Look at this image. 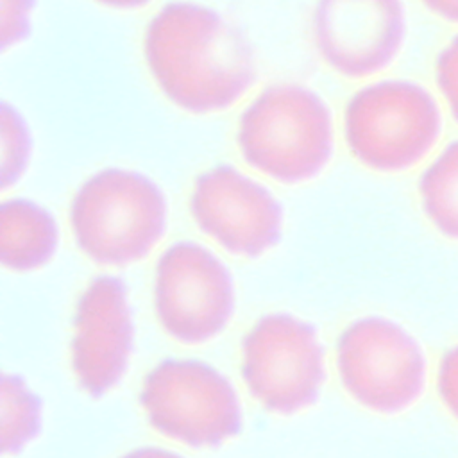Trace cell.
Returning a JSON list of instances; mask_svg holds the SVG:
<instances>
[{
    "label": "cell",
    "mask_w": 458,
    "mask_h": 458,
    "mask_svg": "<svg viewBox=\"0 0 458 458\" xmlns=\"http://www.w3.org/2000/svg\"><path fill=\"white\" fill-rule=\"evenodd\" d=\"M143 55L161 93L193 114L234 106L256 75L245 36L220 13L193 2H170L154 14Z\"/></svg>",
    "instance_id": "6da1fadb"
},
{
    "label": "cell",
    "mask_w": 458,
    "mask_h": 458,
    "mask_svg": "<svg viewBox=\"0 0 458 458\" xmlns=\"http://www.w3.org/2000/svg\"><path fill=\"white\" fill-rule=\"evenodd\" d=\"M236 143L245 163L263 175L283 184L306 182L331 161L333 114L313 89L272 84L243 109Z\"/></svg>",
    "instance_id": "7a4b0ae2"
},
{
    "label": "cell",
    "mask_w": 458,
    "mask_h": 458,
    "mask_svg": "<svg viewBox=\"0 0 458 458\" xmlns=\"http://www.w3.org/2000/svg\"><path fill=\"white\" fill-rule=\"evenodd\" d=\"M77 247L107 267L136 263L150 254L166 229V199L147 175L104 168L86 179L70 204Z\"/></svg>",
    "instance_id": "3957f363"
},
{
    "label": "cell",
    "mask_w": 458,
    "mask_h": 458,
    "mask_svg": "<svg viewBox=\"0 0 458 458\" xmlns=\"http://www.w3.org/2000/svg\"><path fill=\"white\" fill-rule=\"evenodd\" d=\"M344 134L363 166L397 174L429 154L442 134V114L435 97L419 82L379 81L349 98Z\"/></svg>",
    "instance_id": "277c9868"
},
{
    "label": "cell",
    "mask_w": 458,
    "mask_h": 458,
    "mask_svg": "<svg viewBox=\"0 0 458 458\" xmlns=\"http://www.w3.org/2000/svg\"><path fill=\"white\" fill-rule=\"evenodd\" d=\"M336 369L345 392L363 408L381 415H395L413 406L428 377V361L419 340L379 315L358 318L340 333Z\"/></svg>",
    "instance_id": "5b68a950"
},
{
    "label": "cell",
    "mask_w": 458,
    "mask_h": 458,
    "mask_svg": "<svg viewBox=\"0 0 458 458\" xmlns=\"http://www.w3.org/2000/svg\"><path fill=\"white\" fill-rule=\"evenodd\" d=\"M140 403L156 431L190 447H216L242 429L231 381L199 360L157 363L143 381Z\"/></svg>",
    "instance_id": "8992f818"
},
{
    "label": "cell",
    "mask_w": 458,
    "mask_h": 458,
    "mask_svg": "<svg viewBox=\"0 0 458 458\" xmlns=\"http://www.w3.org/2000/svg\"><path fill=\"white\" fill-rule=\"evenodd\" d=\"M242 377L272 413L315 404L324 385V349L315 327L290 313L261 317L242 340Z\"/></svg>",
    "instance_id": "52a82bcc"
},
{
    "label": "cell",
    "mask_w": 458,
    "mask_h": 458,
    "mask_svg": "<svg viewBox=\"0 0 458 458\" xmlns=\"http://www.w3.org/2000/svg\"><path fill=\"white\" fill-rule=\"evenodd\" d=\"M154 310L174 340L204 344L220 335L233 317V277L206 247L175 242L156 263Z\"/></svg>",
    "instance_id": "ba28073f"
},
{
    "label": "cell",
    "mask_w": 458,
    "mask_h": 458,
    "mask_svg": "<svg viewBox=\"0 0 458 458\" xmlns=\"http://www.w3.org/2000/svg\"><path fill=\"white\" fill-rule=\"evenodd\" d=\"M190 213L206 236L234 256H263L281 240L283 209L276 195L229 165L197 175Z\"/></svg>",
    "instance_id": "9c48e42d"
},
{
    "label": "cell",
    "mask_w": 458,
    "mask_h": 458,
    "mask_svg": "<svg viewBox=\"0 0 458 458\" xmlns=\"http://www.w3.org/2000/svg\"><path fill=\"white\" fill-rule=\"evenodd\" d=\"M406 34L401 0H317L313 38L324 63L338 75L363 79L385 70Z\"/></svg>",
    "instance_id": "30bf717a"
},
{
    "label": "cell",
    "mask_w": 458,
    "mask_h": 458,
    "mask_svg": "<svg viewBox=\"0 0 458 458\" xmlns=\"http://www.w3.org/2000/svg\"><path fill=\"white\" fill-rule=\"evenodd\" d=\"M134 344L127 288L120 277H95L77 301L72 369L84 392L102 397L123 377Z\"/></svg>",
    "instance_id": "8fae6325"
},
{
    "label": "cell",
    "mask_w": 458,
    "mask_h": 458,
    "mask_svg": "<svg viewBox=\"0 0 458 458\" xmlns=\"http://www.w3.org/2000/svg\"><path fill=\"white\" fill-rule=\"evenodd\" d=\"M54 215L34 200L14 197L0 206V261L13 272H32L47 265L57 249Z\"/></svg>",
    "instance_id": "7c38bea8"
},
{
    "label": "cell",
    "mask_w": 458,
    "mask_h": 458,
    "mask_svg": "<svg viewBox=\"0 0 458 458\" xmlns=\"http://www.w3.org/2000/svg\"><path fill=\"white\" fill-rule=\"evenodd\" d=\"M419 199L426 218L445 238L458 242V140L422 172Z\"/></svg>",
    "instance_id": "4fadbf2b"
},
{
    "label": "cell",
    "mask_w": 458,
    "mask_h": 458,
    "mask_svg": "<svg viewBox=\"0 0 458 458\" xmlns=\"http://www.w3.org/2000/svg\"><path fill=\"white\" fill-rule=\"evenodd\" d=\"M41 429V401L14 374L0 379V447L4 454L20 453Z\"/></svg>",
    "instance_id": "5bb4252c"
},
{
    "label": "cell",
    "mask_w": 458,
    "mask_h": 458,
    "mask_svg": "<svg viewBox=\"0 0 458 458\" xmlns=\"http://www.w3.org/2000/svg\"><path fill=\"white\" fill-rule=\"evenodd\" d=\"M0 127L2 190H7L20 181L30 163L32 138L25 118L7 102L0 107Z\"/></svg>",
    "instance_id": "9a60e30c"
},
{
    "label": "cell",
    "mask_w": 458,
    "mask_h": 458,
    "mask_svg": "<svg viewBox=\"0 0 458 458\" xmlns=\"http://www.w3.org/2000/svg\"><path fill=\"white\" fill-rule=\"evenodd\" d=\"M34 0H2L0 47L7 50L20 45L30 32Z\"/></svg>",
    "instance_id": "2e32d148"
},
{
    "label": "cell",
    "mask_w": 458,
    "mask_h": 458,
    "mask_svg": "<svg viewBox=\"0 0 458 458\" xmlns=\"http://www.w3.org/2000/svg\"><path fill=\"white\" fill-rule=\"evenodd\" d=\"M435 81L445 98L451 116L458 123V36H454L437 55Z\"/></svg>",
    "instance_id": "e0dca14e"
},
{
    "label": "cell",
    "mask_w": 458,
    "mask_h": 458,
    "mask_svg": "<svg viewBox=\"0 0 458 458\" xmlns=\"http://www.w3.org/2000/svg\"><path fill=\"white\" fill-rule=\"evenodd\" d=\"M437 390L445 410L458 420V344L449 347L440 360Z\"/></svg>",
    "instance_id": "ac0fdd59"
},
{
    "label": "cell",
    "mask_w": 458,
    "mask_h": 458,
    "mask_svg": "<svg viewBox=\"0 0 458 458\" xmlns=\"http://www.w3.org/2000/svg\"><path fill=\"white\" fill-rule=\"evenodd\" d=\"M435 16L458 23V0H420Z\"/></svg>",
    "instance_id": "d6986e66"
},
{
    "label": "cell",
    "mask_w": 458,
    "mask_h": 458,
    "mask_svg": "<svg viewBox=\"0 0 458 458\" xmlns=\"http://www.w3.org/2000/svg\"><path fill=\"white\" fill-rule=\"evenodd\" d=\"M122 458H182L177 453L166 451V449H157V447H141V449H134L127 454H123Z\"/></svg>",
    "instance_id": "ffe728a7"
},
{
    "label": "cell",
    "mask_w": 458,
    "mask_h": 458,
    "mask_svg": "<svg viewBox=\"0 0 458 458\" xmlns=\"http://www.w3.org/2000/svg\"><path fill=\"white\" fill-rule=\"evenodd\" d=\"M97 2L102 4V5H106V7H111V9L127 11V9L143 7V5H147L150 0H97Z\"/></svg>",
    "instance_id": "44dd1931"
}]
</instances>
